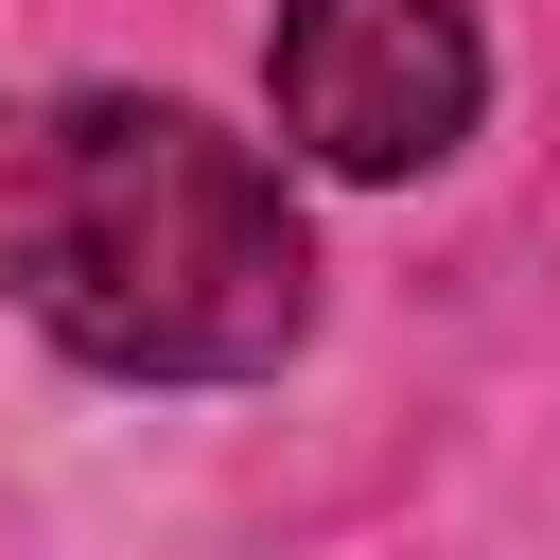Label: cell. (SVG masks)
Listing matches in <instances>:
<instances>
[{"label": "cell", "instance_id": "cell-2", "mask_svg": "<svg viewBox=\"0 0 560 560\" xmlns=\"http://www.w3.org/2000/svg\"><path fill=\"white\" fill-rule=\"evenodd\" d=\"M262 122L350 175V192H402L438 175L472 122H490V35L472 0H280L262 35Z\"/></svg>", "mask_w": 560, "mask_h": 560}, {"label": "cell", "instance_id": "cell-1", "mask_svg": "<svg viewBox=\"0 0 560 560\" xmlns=\"http://www.w3.org/2000/svg\"><path fill=\"white\" fill-rule=\"evenodd\" d=\"M0 280L105 385H262L315 332L298 175L175 88H70L0 140Z\"/></svg>", "mask_w": 560, "mask_h": 560}]
</instances>
